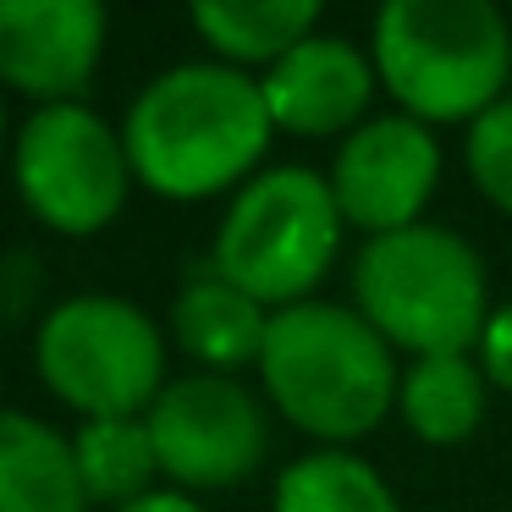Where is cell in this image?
Instances as JSON below:
<instances>
[{
    "label": "cell",
    "mask_w": 512,
    "mask_h": 512,
    "mask_svg": "<svg viewBox=\"0 0 512 512\" xmlns=\"http://www.w3.org/2000/svg\"><path fill=\"white\" fill-rule=\"evenodd\" d=\"M116 512H204V501L188 496V490H149V496L127 501V507H116Z\"/></svg>",
    "instance_id": "ffe728a7"
},
{
    "label": "cell",
    "mask_w": 512,
    "mask_h": 512,
    "mask_svg": "<svg viewBox=\"0 0 512 512\" xmlns=\"http://www.w3.org/2000/svg\"><path fill=\"white\" fill-rule=\"evenodd\" d=\"M325 182H331L342 221L364 232V243L419 226L424 204L435 199V182H441L435 127L413 122V116H369L358 133L336 144Z\"/></svg>",
    "instance_id": "9c48e42d"
},
{
    "label": "cell",
    "mask_w": 512,
    "mask_h": 512,
    "mask_svg": "<svg viewBox=\"0 0 512 512\" xmlns=\"http://www.w3.org/2000/svg\"><path fill=\"white\" fill-rule=\"evenodd\" d=\"M0 144H6V105H0Z\"/></svg>",
    "instance_id": "44dd1931"
},
{
    "label": "cell",
    "mask_w": 512,
    "mask_h": 512,
    "mask_svg": "<svg viewBox=\"0 0 512 512\" xmlns=\"http://www.w3.org/2000/svg\"><path fill=\"white\" fill-rule=\"evenodd\" d=\"M380 89L424 127H474L507 100L512 23L490 0H391L369 34Z\"/></svg>",
    "instance_id": "3957f363"
},
{
    "label": "cell",
    "mask_w": 512,
    "mask_h": 512,
    "mask_svg": "<svg viewBox=\"0 0 512 512\" xmlns=\"http://www.w3.org/2000/svg\"><path fill=\"white\" fill-rule=\"evenodd\" d=\"M193 34L215 50V61L248 72L276 67L281 56L320 34V6L314 0H199L193 6Z\"/></svg>",
    "instance_id": "9a60e30c"
},
{
    "label": "cell",
    "mask_w": 512,
    "mask_h": 512,
    "mask_svg": "<svg viewBox=\"0 0 512 512\" xmlns=\"http://www.w3.org/2000/svg\"><path fill=\"white\" fill-rule=\"evenodd\" d=\"M100 0H0V89L39 105H78L105 56Z\"/></svg>",
    "instance_id": "30bf717a"
},
{
    "label": "cell",
    "mask_w": 512,
    "mask_h": 512,
    "mask_svg": "<svg viewBox=\"0 0 512 512\" xmlns=\"http://www.w3.org/2000/svg\"><path fill=\"white\" fill-rule=\"evenodd\" d=\"M353 309L391 342V353H474L490 314V276L479 248L452 226H402L369 237L353 259Z\"/></svg>",
    "instance_id": "277c9868"
},
{
    "label": "cell",
    "mask_w": 512,
    "mask_h": 512,
    "mask_svg": "<svg viewBox=\"0 0 512 512\" xmlns=\"http://www.w3.org/2000/svg\"><path fill=\"white\" fill-rule=\"evenodd\" d=\"M72 457L89 501H105L111 512L149 496L160 479V457L144 419H83V430L72 435Z\"/></svg>",
    "instance_id": "e0dca14e"
},
{
    "label": "cell",
    "mask_w": 512,
    "mask_h": 512,
    "mask_svg": "<svg viewBox=\"0 0 512 512\" xmlns=\"http://www.w3.org/2000/svg\"><path fill=\"white\" fill-rule=\"evenodd\" d=\"M12 177L28 215L61 237H94L133 193L127 144L89 105H39L12 144Z\"/></svg>",
    "instance_id": "52a82bcc"
},
{
    "label": "cell",
    "mask_w": 512,
    "mask_h": 512,
    "mask_svg": "<svg viewBox=\"0 0 512 512\" xmlns=\"http://www.w3.org/2000/svg\"><path fill=\"white\" fill-rule=\"evenodd\" d=\"M0 512H89L72 435L34 413L0 408Z\"/></svg>",
    "instance_id": "4fadbf2b"
},
{
    "label": "cell",
    "mask_w": 512,
    "mask_h": 512,
    "mask_svg": "<svg viewBox=\"0 0 512 512\" xmlns=\"http://www.w3.org/2000/svg\"><path fill=\"white\" fill-rule=\"evenodd\" d=\"M474 353H479V369L490 375V386L512 397V298L496 303V314H490V325H485Z\"/></svg>",
    "instance_id": "d6986e66"
},
{
    "label": "cell",
    "mask_w": 512,
    "mask_h": 512,
    "mask_svg": "<svg viewBox=\"0 0 512 512\" xmlns=\"http://www.w3.org/2000/svg\"><path fill=\"white\" fill-rule=\"evenodd\" d=\"M380 78L369 50H358L342 34H309L292 56L259 78L265 111L276 133L292 138H347L369 122V100H375Z\"/></svg>",
    "instance_id": "8fae6325"
},
{
    "label": "cell",
    "mask_w": 512,
    "mask_h": 512,
    "mask_svg": "<svg viewBox=\"0 0 512 512\" xmlns=\"http://www.w3.org/2000/svg\"><path fill=\"white\" fill-rule=\"evenodd\" d=\"M347 221L314 166H265L232 193L204 265L270 314L309 303L342 254Z\"/></svg>",
    "instance_id": "5b68a950"
},
{
    "label": "cell",
    "mask_w": 512,
    "mask_h": 512,
    "mask_svg": "<svg viewBox=\"0 0 512 512\" xmlns=\"http://www.w3.org/2000/svg\"><path fill=\"white\" fill-rule=\"evenodd\" d=\"M463 166L474 177V188L485 193V204H496L501 215H512V94L501 105H490L463 138Z\"/></svg>",
    "instance_id": "ac0fdd59"
},
{
    "label": "cell",
    "mask_w": 512,
    "mask_h": 512,
    "mask_svg": "<svg viewBox=\"0 0 512 512\" xmlns=\"http://www.w3.org/2000/svg\"><path fill=\"white\" fill-rule=\"evenodd\" d=\"M270 138L276 122L265 111L259 78L226 61H182L149 78L122 122L133 182L177 204H199L254 182L265 171Z\"/></svg>",
    "instance_id": "6da1fadb"
},
{
    "label": "cell",
    "mask_w": 512,
    "mask_h": 512,
    "mask_svg": "<svg viewBox=\"0 0 512 512\" xmlns=\"http://www.w3.org/2000/svg\"><path fill=\"white\" fill-rule=\"evenodd\" d=\"M149 441H155L160 474L171 490H232L265 463L270 452V419L265 402L237 375H182L166 380L155 408L144 413Z\"/></svg>",
    "instance_id": "ba28073f"
},
{
    "label": "cell",
    "mask_w": 512,
    "mask_h": 512,
    "mask_svg": "<svg viewBox=\"0 0 512 512\" xmlns=\"http://www.w3.org/2000/svg\"><path fill=\"white\" fill-rule=\"evenodd\" d=\"M259 386L292 430L320 446H347L397 413L402 364L358 309L309 298L270 314Z\"/></svg>",
    "instance_id": "7a4b0ae2"
},
{
    "label": "cell",
    "mask_w": 512,
    "mask_h": 512,
    "mask_svg": "<svg viewBox=\"0 0 512 512\" xmlns=\"http://www.w3.org/2000/svg\"><path fill=\"white\" fill-rule=\"evenodd\" d=\"M270 512H402V501L369 457L347 446H314L276 474Z\"/></svg>",
    "instance_id": "2e32d148"
},
{
    "label": "cell",
    "mask_w": 512,
    "mask_h": 512,
    "mask_svg": "<svg viewBox=\"0 0 512 512\" xmlns=\"http://www.w3.org/2000/svg\"><path fill=\"white\" fill-rule=\"evenodd\" d=\"M171 336L193 364H204V375H237V369H259L270 309L204 265L182 281L171 303Z\"/></svg>",
    "instance_id": "7c38bea8"
},
{
    "label": "cell",
    "mask_w": 512,
    "mask_h": 512,
    "mask_svg": "<svg viewBox=\"0 0 512 512\" xmlns=\"http://www.w3.org/2000/svg\"><path fill=\"white\" fill-rule=\"evenodd\" d=\"M490 408V375L468 353H435L413 358L397 386V413L424 446H463L485 424Z\"/></svg>",
    "instance_id": "5bb4252c"
},
{
    "label": "cell",
    "mask_w": 512,
    "mask_h": 512,
    "mask_svg": "<svg viewBox=\"0 0 512 512\" xmlns=\"http://www.w3.org/2000/svg\"><path fill=\"white\" fill-rule=\"evenodd\" d=\"M34 364L83 419H144L166 391V336L116 292H78L39 320Z\"/></svg>",
    "instance_id": "8992f818"
}]
</instances>
